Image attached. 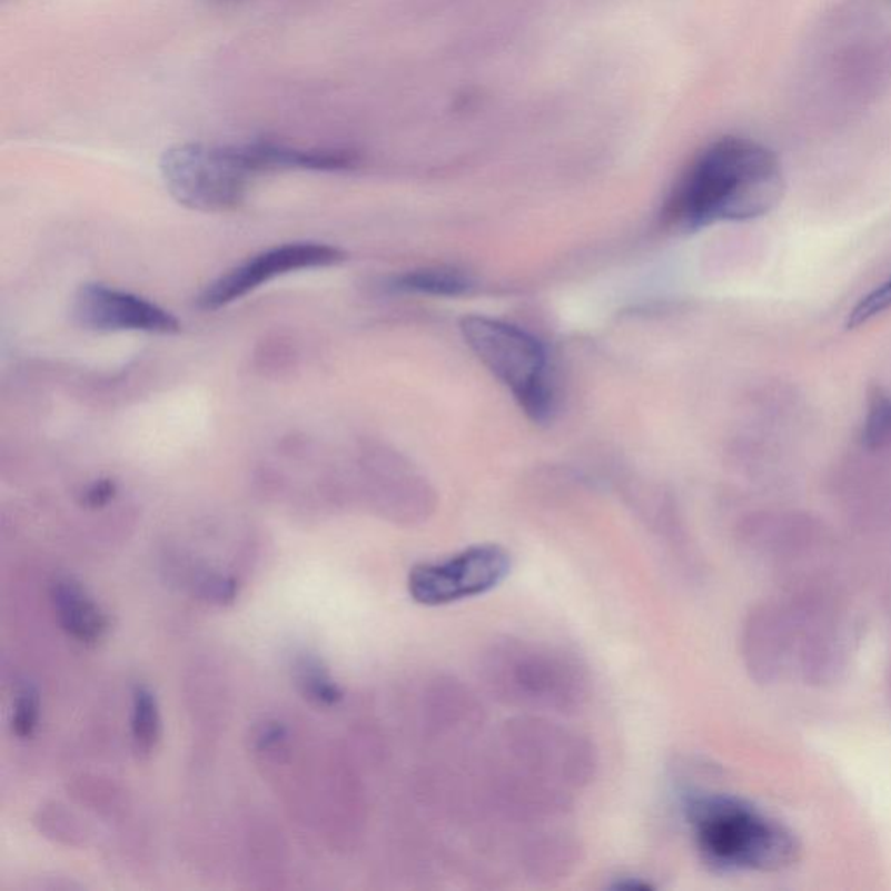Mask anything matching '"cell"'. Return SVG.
<instances>
[{
	"label": "cell",
	"instance_id": "277c9868",
	"mask_svg": "<svg viewBox=\"0 0 891 891\" xmlns=\"http://www.w3.org/2000/svg\"><path fill=\"white\" fill-rule=\"evenodd\" d=\"M498 752L528 775L570 794L587 788L600 766L594 742L547 714L505 721L499 727Z\"/></svg>",
	"mask_w": 891,
	"mask_h": 891
},
{
	"label": "cell",
	"instance_id": "3957f363",
	"mask_svg": "<svg viewBox=\"0 0 891 891\" xmlns=\"http://www.w3.org/2000/svg\"><path fill=\"white\" fill-rule=\"evenodd\" d=\"M687 822L702 859L721 871L776 869L795 859L788 829L727 795H690Z\"/></svg>",
	"mask_w": 891,
	"mask_h": 891
},
{
	"label": "cell",
	"instance_id": "8992f818",
	"mask_svg": "<svg viewBox=\"0 0 891 891\" xmlns=\"http://www.w3.org/2000/svg\"><path fill=\"white\" fill-rule=\"evenodd\" d=\"M160 175L178 205L194 211L225 212L245 205L256 177L242 145L184 143L160 157Z\"/></svg>",
	"mask_w": 891,
	"mask_h": 891
},
{
	"label": "cell",
	"instance_id": "ffe728a7",
	"mask_svg": "<svg viewBox=\"0 0 891 891\" xmlns=\"http://www.w3.org/2000/svg\"><path fill=\"white\" fill-rule=\"evenodd\" d=\"M613 888H615V890H618V888H622V890H650L652 884L644 883V881H641L640 878L634 881L632 875H625V878H622V880L616 881V884H613Z\"/></svg>",
	"mask_w": 891,
	"mask_h": 891
},
{
	"label": "cell",
	"instance_id": "e0dca14e",
	"mask_svg": "<svg viewBox=\"0 0 891 891\" xmlns=\"http://www.w3.org/2000/svg\"><path fill=\"white\" fill-rule=\"evenodd\" d=\"M40 717V696L36 686L23 684L12 702L11 732L18 739L27 740L36 733Z\"/></svg>",
	"mask_w": 891,
	"mask_h": 891
},
{
	"label": "cell",
	"instance_id": "9a60e30c",
	"mask_svg": "<svg viewBox=\"0 0 891 891\" xmlns=\"http://www.w3.org/2000/svg\"><path fill=\"white\" fill-rule=\"evenodd\" d=\"M394 286L399 291L418 295L461 296L472 288V280L455 268H422L397 277Z\"/></svg>",
	"mask_w": 891,
	"mask_h": 891
},
{
	"label": "cell",
	"instance_id": "7c38bea8",
	"mask_svg": "<svg viewBox=\"0 0 891 891\" xmlns=\"http://www.w3.org/2000/svg\"><path fill=\"white\" fill-rule=\"evenodd\" d=\"M49 600L58 624L77 643L92 646L110 631V616L76 578L60 576L55 580L49 587Z\"/></svg>",
	"mask_w": 891,
	"mask_h": 891
},
{
	"label": "cell",
	"instance_id": "52a82bcc",
	"mask_svg": "<svg viewBox=\"0 0 891 891\" xmlns=\"http://www.w3.org/2000/svg\"><path fill=\"white\" fill-rule=\"evenodd\" d=\"M511 570L512 557L504 547L472 545L444 560L413 566L408 592L422 606H448L488 594L505 582Z\"/></svg>",
	"mask_w": 891,
	"mask_h": 891
},
{
	"label": "cell",
	"instance_id": "6da1fadb",
	"mask_svg": "<svg viewBox=\"0 0 891 891\" xmlns=\"http://www.w3.org/2000/svg\"><path fill=\"white\" fill-rule=\"evenodd\" d=\"M784 192L775 152L745 138H721L684 172L665 205L664 220L680 230L754 220L775 209Z\"/></svg>",
	"mask_w": 891,
	"mask_h": 891
},
{
	"label": "cell",
	"instance_id": "7a4b0ae2",
	"mask_svg": "<svg viewBox=\"0 0 891 891\" xmlns=\"http://www.w3.org/2000/svg\"><path fill=\"white\" fill-rule=\"evenodd\" d=\"M484 687L499 704L526 714L572 715L587 707L591 672L578 656L552 644L505 637L481 655Z\"/></svg>",
	"mask_w": 891,
	"mask_h": 891
},
{
	"label": "cell",
	"instance_id": "8fae6325",
	"mask_svg": "<svg viewBox=\"0 0 891 891\" xmlns=\"http://www.w3.org/2000/svg\"><path fill=\"white\" fill-rule=\"evenodd\" d=\"M582 843L572 832L538 825L521 835L516 862L528 880L535 883L561 881L575 871L582 860Z\"/></svg>",
	"mask_w": 891,
	"mask_h": 891
},
{
	"label": "cell",
	"instance_id": "2e32d148",
	"mask_svg": "<svg viewBox=\"0 0 891 891\" xmlns=\"http://www.w3.org/2000/svg\"><path fill=\"white\" fill-rule=\"evenodd\" d=\"M862 444L868 449H883L891 444V396L883 387L869 390L862 425Z\"/></svg>",
	"mask_w": 891,
	"mask_h": 891
},
{
	"label": "cell",
	"instance_id": "30bf717a",
	"mask_svg": "<svg viewBox=\"0 0 891 891\" xmlns=\"http://www.w3.org/2000/svg\"><path fill=\"white\" fill-rule=\"evenodd\" d=\"M422 696V720L432 740L465 739L483 726V704L456 677H432Z\"/></svg>",
	"mask_w": 891,
	"mask_h": 891
},
{
	"label": "cell",
	"instance_id": "5bb4252c",
	"mask_svg": "<svg viewBox=\"0 0 891 891\" xmlns=\"http://www.w3.org/2000/svg\"><path fill=\"white\" fill-rule=\"evenodd\" d=\"M160 736H162V720L156 693L145 684H138L132 692V751L141 760H147L159 745Z\"/></svg>",
	"mask_w": 891,
	"mask_h": 891
},
{
	"label": "cell",
	"instance_id": "ac0fdd59",
	"mask_svg": "<svg viewBox=\"0 0 891 891\" xmlns=\"http://www.w3.org/2000/svg\"><path fill=\"white\" fill-rule=\"evenodd\" d=\"M891 310V277L863 295L847 317V328L857 329Z\"/></svg>",
	"mask_w": 891,
	"mask_h": 891
},
{
	"label": "cell",
	"instance_id": "9c48e42d",
	"mask_svg": "<svg viewBox=\"0 0 891 891\" xmlns=\"http://www.w3.org/2000/svg\"><path fill=\"white\" fill-rule=\"evenodd\" d=\"M72 316L92 331H140L172 335L180 331L177 317L154 301L100 283L80 286L73 296Z\"/></svg>",
	"mask_w": 891,
	"mask_h": 891
},
{
	"label": "cell",
	"instance_id": "5b68a950",
	"mask_svg": "<svg viewBox=\"0 0 891 891\" xmlns=\"http://www.w3.org/2000/svg\"><path fill=\"white\" fill-rule=\"evenodd\" d=\"M462 333L472 353L511 390L521 409L532 420L547 422L556 394L544 345L517 326L483 316L465 317Z\"/></svg>",
	"mask_w": 891,
	"mask_h": 891
},
{
	"label": "cell",
	"instance_id": "d6986e66",
	"mask_svg": "<svg viewBox=\"0 0 891 891\" xmlns=\"http://www.w3.org/2000/svg\"><path fill=\"white\" fill-rule=\"evenodd\" d=\"M116 495L117 484L112 479H97L80 493L79 502L82 507L97 511V508H103L105 505L110 504Z\"/></svg>",
	"mask_w": 891,
	"mask_h": 891
},
{
	"label": "cell",
	"instance_id": "ba28073f",
	"mask_svg": "<svg viewBox=\"0 0 891 891\" xmlns=\"http://www.w3.org/2000/svg\"><path fill=\"white\" fill-rule=\"evenodd\" d=\"M344 260L345 253L340 248L310 240L265 249L209 283L197 296V307L205 313L220 310L277 277L310 268L333 267Z\"/></svg>",
	"mask_w": 891,
	"mask_h": 891
},
{
	"label": "cell",
	"instance_id": "4fadbf2b",
	"mask_svg": "<svg viewBox=\"0 0 891 891\" xmlns=\"http://www.w3.org/2000/svg\"><path fill=\"white\" fill-rule=\"evenodd\" d=\"M291 677L300 695L317 707H336L344 700V690L314 653H298L293 659Z\"/></svg>",
	"mask_w": 891,
	"mask_h": 891
}]
</instances>
